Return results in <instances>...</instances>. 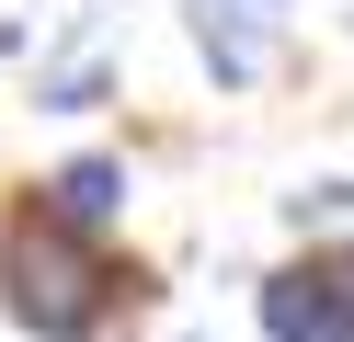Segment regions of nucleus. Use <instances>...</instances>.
<instances>
[{"label":"nucleus","mask_w":354,"mask_h":342,"mask_svg":"<svg viewBox=\"0 0 354 342\" xmlns=\"http://www.w3.org/2000/svg\"><path fill=\"white\" fill-rule=\"evenodd\" d=\"M0 308L24 319V331H46V342H80V331H103V308H115V274L80 251V228L24 217L0 240Z\"/></svg>","instance_id":"f257e3e1"},{"label":"nucleus","mask_w":354,"mask_h":342,"mask_svg":"<svg viewBox=\"0 0 354 342\" xmlns=\"http://www.w3.org/2000/svg\"><path fill=\"white\" fill-rule=\"evenodd\" d=\"M263 342H354V251H308L263 285Z\"/></svg>","instance_id":"f03ea898"},{"label":"nucleus","mask_w":354,"mask_h":342,"mask_svg":"<svg viewBox=\"0 0 354 342\" xmlns=\"http://www.w3.org/2000/svg\"><path fill=\"white\" fill-rule=\"evenodd\" d=\"M35 103H46V114H80V103H103V57H69L46 91H35Z\"/></svg>","instance_id":"39448f33"},{"label":"nucleus","mask_w":354,"mask_h":342,"mask_svg":"<svg viewBox=\"0 0 354 342\" xmlns=\"http://www.w3.org/2000/svg\"><path fill=\"white\" fill-rule=\"evenodd\" d=\"M115 205H126V160H69V171L46 182V217L57 228H103Z\"/></svg>","instance_id":"20e7f679"},{"label":"nucleus","mask_w":354,"mask_h":342,"mask_svg":"<svg viewBox=\"0 0 354 342\" xmlns=\"http://www.w3.org/2000/svg\"><path fill=\"white\" fill-rule=\"evenodd\" d=\"M194 46H206V68H217V80H263L252 0H194Z\"/></svg>","instance_id":"7ed1b4c3"}]
</instances>
